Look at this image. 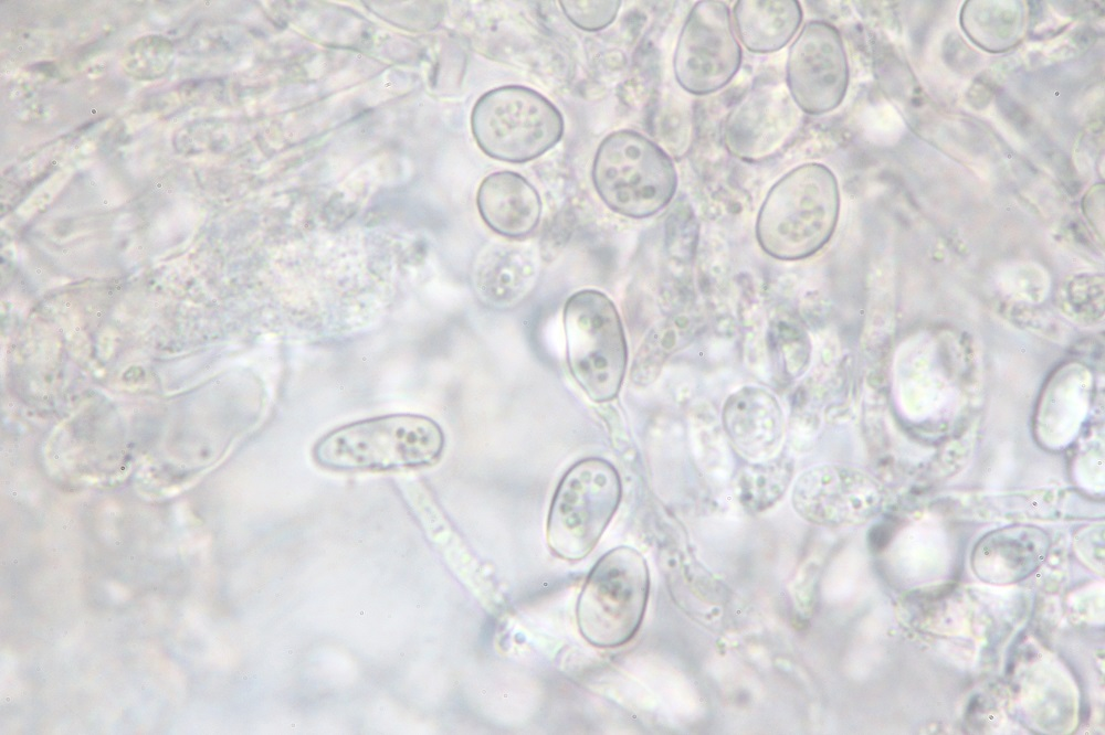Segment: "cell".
I'll list each match as a JSON object with an SVG mask.
<instances>
[{
	"instance_id": "cell-1",
	"label": "cell",
	"mask_w": 1105,
	"mask_h": 735,
	"mask_svg": "<svg viewBox=\"0 0 1105 735\" xmlns=\"http://www.w3.org/2000/svg\"><path fill=\"white\" fill-rule=\"evenodd\" d=\"M839 185L824 164L809 162L781 177L768 191L756 222L759 246L779 260H799L819 252L834 233Z\"/></svg>"
},
{
	"instance_id": "cell-2",
	"label": "cell",
	"mask_w": 1105,
	"mask_h": 735,
	"mask_svg": "<svg viewBox=\"0 0 1105 735\" xmlns=\"http://www.w3.org/2000/svg\"><path fill=\"white\" fill-rule=\"evenodd\" d=\"M444 434L431 418L392 414L358 420L324 435L313 448L314 461L337 471H389L439 461Z\"/></svg>"
},
{
	"instance_id": "cell-3",
	"label": "cell",
	"mask_w": 1105,
	"mask_h": 735,
	"mask_svg": "<svg viewBox=\"0 0 1105 735\" xmlns=\"http://www.w3.org/2000/svg\"><path fill=\"white\" fill-rule=\"evenodd\" d=\"M594 189L612 211L632 219L655 215L673 199V161L642 134L621 129L599 145L592 164Z\"/></svg>"
},
{
	"instance_id": "cell-4",
	"label": "cell",
	"mask_w": 1105,
	"mask_h": 735,
	"mask_svg": "<svg viewBox=\"0 0 1105 735\" xmlns=\"http://www.w3.org/2000/svg\"><path fill=\"white\" fill-rule=\"evenodd\" d=\"M566 355L569 371L596 403L612 401L620 392L628 348L613 301L596 289L571 295L564 308Z\"/></svg>"
},
{
	"instance_id": "cell-5",
	"label": "cell",
	"mask_w": 1105,
	"mask_h": 735,
	"mask_svg": "<svg viewBox=\"0 0 1105 735\" xmlns=\"http://www.w3.org/2000/svg\"><path fill=\"white\" fill-rule=\"evenodd\" d=\"M649 592V567L641 553L629 546L609 551L592 567L580 593V633L598 648L629 642L641 626Z\"/></svg>"
},
{
	"instance_id": "cell-6",
	"label": "cell",
	"mask_w": 1105,
	"mask_h": 735,
	"mask_svg": "<svg viewBox=\"0 0 1105 735\" xmlns=\"http://www.w3.org/2000/svg\"><path fill=\"white\" fill-rule=\"evenodd\" d=\"M472 134L496 160L523 163L547 152L564 135L558 108L538 92L519 85L494 88L475 103Z\"/></svg>"
},
{
	"instance_id": "cell-7",
	"label": "cell",
	"mask_w": 1105,
	"mask_h": 735,
	"mask_svg": "<svg viewBox=\"0 0 1105 735\" xmlns=\"http://www.w3.org/2000/svg\"><path fill=\"white\" fill-rule=\"evenodd\" d=\"M617 469L602 458L576 462L560 480L550 504L546 539L558 557L575 562L597 545L621 500Z\"/></svg>"
},
{
	"instance_id": "cell-8",
	"label": "cell",
	"mask_w": 1105,
	"mask_h": 735,
	"mask_svg": "<svg viewBox=\"0 0 1105 735\" xmlns=\"http://www.w3.org/2000/svg\"><path fill=\"white\" fill-rule=\"evenodd\" d=\"M741 63L728 7L698 1L678 35L673 70L678 85L693 95L713 94L726 86Z\"/></svg>"
},
{
	"instance_id": "cell-9",
	"label": "cell",
	"mask_w": 1105,
	"mask_h": 735,
	"mask_svg": "<svg viewBox=\"0 0 1105 735\" xmlns=\"http://www.w3.org/2000/svg\"><path fill=\"white\" fill-rule=\"evenodd\" d=\"M786 72L788 90L801 111L822 115L835 109L849 83L846 54L835 26L820 20L806 23L790 46Z\"/></svg>"
},
{
	"instance_id": "cell-10",
	"label": "cell",
	"mask_w": 1105,
	"mask_h": 735,
	"mask_svg": "<svg viewBox=\"0 0 1105 735\" xmlns=\"http://www.w3.org/2000/svg\"><path fill=\"white\" fill-rule=\"evenodd\" d=\"M800 111L783 84L757 86L728 114L725 145L733 156L744 161L768 159L794 137L802 119Z\"/></svg>"
},
{
	"instance_id": "cell-11",
	"label": "cell",
	"mask_w": 1105,
	"mask_h": 735,
	"mask_svg": "<svg viewBox=\"0 0 1105 735\" xmlns=\"http://www.w3.org/2000/svg\"><path fill=\"white\" fill-rule=\"evenodd\" d=\"M878 491L863 472L824 464L804 470L792 487L791 503L806 521L828 528L857 524L875 511Z\"/></svg>"
},
{
	"instance_id": "cell-12",
	"label": "cell",
	"mask_w": 1105,
	"mask_h": 735,
	"mask_svg": "<svg viewBox=\"0 0 1105 735\" xmlns=\"http://www.w3.org/2000/svg\"><path fill=\"white\" fill-rule=\"evenodd\" d=\"M723 428L734 448L748 461L768 459L779 452L785 417L776 396L757 385L733 392L722 411Z\"/></svg>"
},
{
	"instance_id": "cell-13",
	"label": "cell",
	"mask_w": 1105,
	"mask_h": 735,
	"mask_svg": "<svg viewBox=\"0 0 1105 735\" xmlns=\"http://www.w3.org/2000/svg\"><path fill=\"white\" fill-rule=\"evenodd\" d=\"M476 204L486 225L509 238L529 235L539 223L543 207L537 190L513 171H497L485 177L477 191Z\"/></svg>"
},
{
	"instance_id": "cell-14",
	"label": "cell",
	"mask_w": 1105,
	"mask_h": 735,
	"mask_svg": "<svg viewBox=\"0 0 1105 735\" xmlns=\"http://www.w3.org/2000/svg\"><path fill=\"white\" fill-rule=\"evenodd\" d=\"M538 263L518 251H491L483 254L472 270V285L480 302L495 310L518 306L535 289Z\"/></svg>"
},
{
	"instance_id": "cell-15",
	"label": "cell",
	"mask_w": 1105,
	"mask_h": 735,
	"mask_svg": "<svg viewBox=\"0 0 1105 735\" xmlns=\"http://www.w3.org/2000/svg\"><path fill=\"white\" fill-rule=\"evenodd\" d=\"M734 21L743 44L755 53L782 49L796 34L802 9L798 1H738Z\"/></svg>"
},
{
	"instance_id": "cell-16",
	"label": "cell",
	"mask_w": 1105,
	"mask_h": 735,
	"mask_svg": "<svg viewBox=\"0 0 1105 735\" xmlns=\"http://www.w3.org/2000/svg\"><path fill=\"white\" fill-rule=\"evenodd\" d=\"M698 321L687 315H670L657 322L641 343L632 364L631 381L646 386L659 376L664 363L686 347L698 332Z\"/></svg>"
},
{
	"instance_id": "cell-17",
	"label": "cell",
	"mask_w": 1105,
	"mask_h": 735,
	"mask_svg": "<svg viewBox=\"0 0 1105 735\" xmlns=\"http://www.w3.org/2000/svg\"><path fill=\"white\" fill-rule=\"evenodd\" d=\"M794 472L793 458L785 452L743 466L736 477V494L749 512L772 508L785 496Z\"/></svg>"
},
{
	"instance_id": "cell-18",
	"label": "cell",
	"mask_w": 1105,
	"mask_h": 735,
	"mask_svg": "<svg viewBox=\"0 0 1105 735\" xmlns=\"http://www.w3.org/2000/svg\"><path fill=\"white\" fill-rule=\"evenodd\" d=\"M807 332L797 322L779 320L770 331V343L777 368L789 380L797 379L807 369L810 342Z\"/></svg>"
},
{
	"instance_id": "cell-19",
	"label": "cell",
	"mask_w": 1105,
	"mask_h": 735,
	"mask_svg": "<svg viewBox=\"0 0 1105 735\" xmlns=\"http://www.w3.org/2000/svg\"><path fill=\"white\" fill-rule=\"evenodd\" d=\"M568 20L577 28L596 32L610 25L620 9L621 1H560Z\"/></svg>"
},
{
	"instance_id": "cell-20",
	"label": "cell",
	"mask_w": 1105,
	"mask_h": 735,
	"mask_svg": "<svg viewBox=\"0 0 1105 735\" xmlns=\"http://www.w3.org/2000/svg\"><path fill=\"white\" fill-rule=\"evenodd\" d=\"M892 535V530L888 524L875 525L869 535V543L872 550L881 551L883 550L890 541Z\"/></svg>"
}]
</instances>
